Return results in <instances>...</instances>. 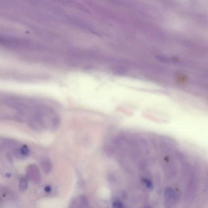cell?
<instances>
[{
  "instance_id": "8992f818",
  "label": "cell",
  "mask_w": 208,
  "mask_h": 208,
  "mask_svg": "<svg viewBox=\"0 0 208 208\" xmlns=\"http://www.w3.org/2000/svg\"><path fill=\"white\" fill-rule=\"evenodd\" d=\"M45 191L47 192H49L51 191V187L50 186H46L45 188Z\"/></svg>"
},
{
  "instance_id": "277c9868",
  "label": "cell",
  "mask_w": 208,
  "mask_h": 208,
  "mask_svg": "<svg viewBox=\"0 0 208 208\" xmlns=\"http://www.w3.org/2000/svg\"><path fill=\"white\" fill-rule=\"evenodd\" d=\"M18 154L21 156L26 157L29 155V150L28 148L26 146H22L18 151Z\"/></svg>"
},
{
  "instance_id": "6da1fadb",
  "label": "cell",
  "mask_w": 208,
  "mask_h": 208,
  "mask_svg": "<svg viewBox=\"0 0 208 208\" xmlns=\"http://www.w3.org/2000/svg\"><path fill=\"white\" fill-rule=\"evenodd\" d=\"M26 178L35 183H38L40 180V174L36 165L29 166L26 171Z\"/></svg>"
},
{
  "instance_id": "5b68a950",
  "label": "cell",
  "mask_w": 208,
  "mask_h": 208,
  "mask_svg": "<svg viewBox=\"0 0 208 208\" xmlns=\"http://www.w3.org/2000/svg\"><path fill=\"white\" fill-rule=\"evenodd\" d=\"M124 204L119 200L116 199L114 201L113 206L115 208H122L124 207Z\"/></svg>"
},
{
  "instance_id": "3957f363",
  "label": "cell",
  "mask_w": 208,
  "mask_h": 208,
  "mask_svg": "<svg viewBox=\"0 0 208 208\" xmlns=\"http://www.w3.org/2000/svg\"><path fill=\"white\" fill-rule=\"evenodd\" d=\"M28 185V180L26 177H22L20 180L19 184V189L21 192L25 191L26 190Z\"/></svg>"
},
{
  "instance_id": "7a4b0ae2",
  "label": "cell",
  "mask_w": 208,
  "mask_h": 208,
  "mask_svg": "<svg viewBox=\"0 0 208 208\" xmlns=\"http://www.w3.org/2000/svg\"><path fill=\"white\" fill-rule=\"evenodd\" d=\"M41 166L43 170L45 173L48 174L50 173L52 170V165L51 162L49 159H45L42 161Z\"/></svg>"
}]
</instances>
